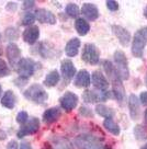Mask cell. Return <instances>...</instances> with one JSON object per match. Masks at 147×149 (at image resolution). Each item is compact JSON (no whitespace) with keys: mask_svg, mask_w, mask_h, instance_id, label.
<instances>
[{"mask_svg":"<svg viewBox=\"0 0 147 149\" xmlns=\"http://www.w3.org/2000/svg\"><path fill=\"white\" fill-rule=\"evenodd\" d=\"M34 5H35V2L34 1H30V0H27V1H24L23 2V9H31L32 7H34Z\"/></svg>","mask_w":147,"mask_h":149,"instance_id":"cell-37","label":"cell"},{"mask_svg":"<svg viewBox=\"0 0 147 149\" xmlns=\"http://www.w3.org/2000/svg\"><path fill=\"white\" fill-rule=\"evenodd\" d=\"M17 71L19 74V78L27 81L35 71V63L30 58H22L19 63Z\"/></svg>","mask_w":147,"mask_h":149,"instance_id":"cell-6","label":"cell"},{"mask_svg":"<svg viewBox=\"0 0 147 149\" xmlns=\"http://www.w3.org/2000/svg\"><path fill=\"white\" fill-rule=\"evenodd\" d=\"M112 31L114 33V35L116 36V38L120 41L121 45L126 46L129 45L130 40H131V34L127 30H125L124 28L120 26V25H113L112 26Z\"/></svg>","mask_w":147,"mask_h":149,"instance_id":"cell-15","label":"cell"},{"mask_svg":"<svg viewBox=\"0 0 147 149\" xmlns=\"http://www.w3.org/2000/svg\"><path fill=\"white\" fill-rule=\"evenodd\" d=\"M35 19L41 23L46 24H55L56 23V17L55 14L51 12L50 10H46L44 8H40L34 12Z\"/></svg>","mask_w":147,"mask_h":149,"instance_id":"cell-12","label":"cell"},{"mask_svg":"<svg viewBox=\"0 0 147 149\" xmlns=\"http://www.w3.org/2000/svg\"><path fill=\"white\" fill-rule=\"evenodd\" d=\"M7 149H18V143L15 140H11L7 146Z\"/></svg>","mask_w":147,"mask_h":149,"instance_id":"cell-39","label":"cell"},{"mask_svg":"<svg viewBox=\"0 0 147 149\" xmlns=\"http://www.w3.org/2000/svg\"><path fill=\"white\" fill-rule=\"evenodd\" d=\"M7 58H8L11 67L14 70H17L19 63L22 59L21 58V51H20V48L17 44L11 43L8 45V47H7Z\"/></svg>","mask_w":147,"mask_h":149,"instance_id":"cell-9","label":"cell"},{"mask_svg":"<svg viewBox=\"0 0 147 149\" xmlns=\"http://www.w3.org/2000/svg\"><path fill=\"white\" fill-rule=\"evenodd\" d=\"M91 84V77L87 70H80L74 81V84L78 88H88Z\"/></svg>","mask_w":147,"mask_h":149,"instance_id":"cell-16","label":"cell"},{"mask_svg":"<svg viewBox=\"0 0 147 149\" xmlns=\"http://www.w3.org/2000/svg\"><path fill=\"white\" fill-rule=\"evenodd\" d=\"M91 82L94 86V88L100 89V90H108V87H109V81L101 71H94L92 74Z\"/></svg>","mask_w":147,"mask_h":149,"instance_id":"cell-14","label":"cell"},{"mask_svg":"<svg viewBox=\"0 0 147 149\" xmlns=\"http://www.w3.org/2000/svg\"><path fill=\"white\" fill-rule=\"evenodd\" d=\"M74 143L78 149H106L101 140L90 134L78 135L75 138Z\"/></svg>","mask_w":147,"mask_h":149,"instance_id":"cell-2","label":"cell"},{"mask_svg":"<svg viewBox=\"0 0 147 149\" xmlns=\"http://www.w3.org/2000/svg\"><path fill=\"white\" fill-rule=\"evenodd\" d=\"M103 126L108 132H110L113 135H119L120 134V126L115 123L112 118H106L103 122Z\"/></svg>","mask_w":147,"mask_h":149,"instance_id":"cell-25","label":"cell"},{"mask_svg":"<svg viewBox=\"0 0 147 149\" xmlns=\"http://www.w3.org/2000/svg\"><path fill=\"white\" fill-rule=\"evenodd\" d=\"M60 116V111L58 107H51L46 110L43 114V121L46 124H53L55 123Z\"/></svg>","mask_w":147,"mask_h":149,"instance_id":"cell-21","label":"cell"},{"mask_svg":"<svg viewBox=\"0 0 147 149\" xmlns=\"http://www.w3.org/2000/svg\"><path fill=\"white\" fill-rule=\"evenodd\" d=\"M111 93L108 90H100V89H93V90H86L83 94V99L87 103H100L104 102L110 99Z\"/></svg>","mask_w":147,"mask_h":149,"instance_id":"cell-4","label":"cell"},{"mask_svg":"<svg viewBox=\"0 0 147 149\" xmlns=\"http://www.w3.org/2000/svg\"><path fill=\"white\" fill-rule=\"evenodd\" d=\"M142 149H147V143H146V144H145V145H144V146H143Z\"/></svg>","mask_w":147,"mask_h":149,"instance_id":"cell-46","label":"cell"},{"mask_svg":"<svg viewBox=\"0 0 147 149\" xmlns=\"http://www.w3.org/2000/svg\"><path fill=\"white\" fill-rule=\"evenodd\" d=\"M1 104L2 107L6 109H9L12 110L15 107V102H17V99H15V94H14L11 90H8L4 93V95L1 97Z\"/></svg>","mask_w":147,"mask_h":149,"instance_id":"cell-22","label":"cell"},{"mask_svg":"<svg viewBox=\"0 0 147 149\" xmlns=\"http://www.w3.org/2000/svg\"><path fill=\"white\" fill-rule=\"evenodd\" d=\"M6 9L10 11V12H14L15 10L18 9V3L17 2H8L6 6Z\"/></svg>","mask_w":147,"mask_h":149,"instance_id":"cell-36","label":"cell"},{"mask_svg":"<svg viewBox=\"0 0 147 149\" xmlns=\"http://www.w3.org/2000/svg\"><path fill=\"white\" fill-rule=\"evenodd\" d=\"M60 70H62V74L66 80L73 79V77L76 74V68L74 66L73 61L69 59H65L62 61L60 64Z\"/></svg>","mask_w":147,"mask_h":149,"instance_id":"cell-18","label":"cell"},{"mask_svg":"<svg viewBox=\"0 0 147 149\" xmlns=\"http://www.w3.org/2000/svg\"><path fill=\"white\" fill-rule=\"evenodd\" d=\"M20 149H32L31 145L27 143V141H22L21 145H20Z\"/></svg>","mask_w":147,"mask_h":149,"instance_id":"cell-40","label":"cell"},{"mask_svg":"<svg viewBox=\"0 0 147 149\" xmlns=\"http://www.w3.org/2000/svg\"><path fill=\"white\" fill-rule=\"evenodd\" d=\"M79 113H80V115H83V116H85V117H92V111L87 107H80Z\"/></svg>","mask_w":147,"mask_h":149,"instance_id":"cell-34","label":"cell"},{"mask_svg":"<svg viewBox=\"0 0 147 149\" xmlns=\"http://www.w3.org/2000/svg\"><path fill=\"white\" fill-rule=\"evenodd\" d=\"M7 138V134L5 133V130H0V140H4Z\"/></svg>","mask_w":147,"mask_h":149,"instance_id":"cell-42","label":"cell"},{"mask_svg":"<svg viewBox=\"0 0 147 149\" xmlns=\"http://www.w3.org/2000/svg\"><path fill=\"white\" fill-rule=\"evenodd\" d=\"M106 7H108V9L110 10V11H116V10L119 9V3L116 2V1H113V0H109V1H106Z\"/></svg>","mask_w":147,"mask_h":149,"instance_id":"cell-35","label":"cell"},{"mask_svg":"<svg viewBox=\"0 0 147 149\" xmlns=\"http://www.w3.org/2000/svg\"><path fill=\"white\" fill-rule=\"evenodd\" d=\"M40 130V121L36 117H32L28 121L25 122L21 128L18 130V137L19 138H23L28 135H32V134H35L37 130Z\"/></svg>","mask_w":147,"mask_h":149,"instance_id":"cell-8","label":"cell"},{"mask_svg":"<svg viewBox=\"0 0 147 149\" xmlns=\"http://www.w3.org/2000/svg\"><path fill=\"white\" fill-rule=\"evenodd\" d=\"M23 40L25 42L30 44V45H33L34 43L38 40V36H40V29L36 25H31L27 28L22 33Z\"/></svg>","mask_w":147,"mask_h":149,"instance_id":"cell-13","label":"cell"},{"mask_svg":"<svg viewBox=\"0 0 147 149\" xmlns=\"http://www.w3.org/2000/svg\"><path fill=\"white\" fill-rule=\"evenodd\" d=\"M139 101L143 105H147V91L146 92H142L139 95Z\"/></svg>","mask_w":147,"mask_h":149,"instance_id":"cell-38","label":"cell"},{"mask_svg":"<svg viewBox=\"0 0 147 149\" xmlns=\"http://www.w3.org/2000/svg\"><path fill=\"white\" fill-rule=\"evenodd\" d=\"M35 20H36V19H35L34 13H32V12H27V13L23 15L21 23H22V25L29 28V26L33 25V23H34V21H35Z\"/></svg>","mask_w":147,"mask_h":149,"instance_id":"cell-30","label":"cell"},{"mask_svg":"<svg viewBox=\"0 0 147 149\" xmlns=\"http://www.w3.org/2000/svg\"><path fill=\"white\" fill-rule=\"evenodd\" d=\"M80 40L77 38V37H74L70 41H68V43L66 44V47H65V53L66 55L69 56V57H74L78 54L79 48H80Z\"/></svg>","mask_w":147,"mask_h":149,"instance_id":"cell-20","label":"cell"},{"mask_svg":"<svg viewBox=\"0 0 147 149\" xmlns=\"http://www.w3.org/2000/svg\"><path fill=\"white\" fill-rule=\"evenodd\" d=\"M1 97H2V89H1V84H0V100H1Z\"/></svg>","mask_w":147,"mask_h":149,"instance_id":"cell-44","label":"cell"},{"mask_svg":"<svg viewBox=\"0 0 147 149\" xmlns=\"http://www.w3.org/2000/svg\"><path fill=\"white\" fill-rule=\"evenodd\" d=\"M81 58H83V61H86L89 65H97L99 63V58H100L99 49L93 44L88 43L83 46Z\"/></svg>","mask_w":147,"mask_h":149,"instance_id":"cell-7","label":"cell"},{"mask_svg":"<svg viewBox=\"0 0 147 149\" xmlns=\"http://www.w3.org/2000/svg\"><path fill=\"white\" fill-rule=\"evenodd\" d=\"M103 68L106 70V76L110 79L112 87H113L112 88L113 95H114L115 99L119 102H122L125 98V91H124L123 84H122V79H121V77H120V74L118 72L116 68H115V66L110 61H103Z\"/></svg>","mask_w":147,"mask_h":149,"instance_id":"cell-1","label":"cell"},{"mask_svg":"<svg viewBox=\"0 0 147 149\" xmlns=\"http://www.w3.org/2000/svg\"><path fill=\"white\" fill-rule=\"evenodd\" d=\"M65 10H66V13L68 14L69 17H71V18H77L79 15V12H80L79 7L76 3H68L66 6Z\"/></svg>","mask_w":147,"mask_h":149,"instance_id":"cell-29","label":"cell"},{"mask_svg":"<svg viewBox=\"0 0 147 149\" xmlns=\"http://www.w3.org/2000/svg\"><path fill=\"white\" fill-rule=\"evenodd\" d=\"M10 74V70L8 65L6 64V61L4 59L0 58V77H6Z\"/></svg>","mask_w":147,"mask_h":149,"instance_id":"cell-31","label":"cell"},{"mask_svg":"<svg viewBox=\"0 0 147 149\" xmlns=\"http://www.w3.org/2000/svg\"><path fill=\"white\" fill-rule=\"evenodd\" d=\"M58 81H60V74L57 70H53L45 77L44 86L52 88V87H55L56 84H58Z\"/></svg>","mask_w":147,"mask_h":149,"instance_id":"cell-23","label":"cell"},{"mask_svg":"<svg viewBox=\"0 0 147 149\" xmlns=\"http://www.w3.org/2000/svg\"><path fill=\"white\" fill-rule=\"evenodd\" d=\"M145 121H146V123H147V110L145 111Z\"/></svg>","mask_w":147,"mask_h":149,"instance_id":"cell-45","label":"cell"},{"mask_svg":"<svg viewBox=\"0 0 147 149\" xmlns=\"http://www.w3.org/2000/svg\"><path fill=\"white\" fill-rule=\"evenodd\" d=\"M24 97L32 102L36 103V104H43L47 101L48 95L44 89L42 88L40 84H34L30 86L25 91H24Z\"/></svg>","mask_w":147,"mask_h":149,"instance_id":"cell-3","label":"cell"},{"mask_svg":"<svg viewBox=\"0 0 147 149\" xmlns=\"http://www.w3.org/2000/svg\"><path fill=\"white\" fill-rule=\"evenodd\" d=\"M6 38L7 40H9V41H15V40H18L19 38V35H20V32H19L18 29L13 28V26H10L6 30Z\"/></svg>","mask_w":147,"mask_h":149,"instance_id":"cell-28","label":"cell"},{"mask_svg":"<svg viewBox=\"0 0 147 149\" xmlns=\"http://www.w3.org/2000/svg\"><path fill=\"white\" fill-rule=\"evenodd\" d=\"M114 61H115V68L118 70L121 79L122 80L129 79L130 72H129V66H127V58L124 55V53L122 51L115 52Z\"/></svg>","mask_w":147,"mask_h":149,"instance_id":"cell-5","label":"cell"},{"mask_svg":"<svg viewBox=\"0 0 147 149\" xmlns=\"http://www.w3.org/2000/svg\"><path fill=\"white\" fill-rule=\"evenodd\" d=\"M75 28H76V31L80 35H86L89 32V30H90V25L85 19L78 18L75 22Z\"/></svg>","mask_w":147,"mask_h":149,"instance_id":"cell-24","label":"cell"},{"mask_svg":"<svg viewBox=\"0 0 147 149\" xmlns=\"http://www.w3.org/2000/svg\"><path fill=\"white\" fill-rule=\"evenodd\" d=\"M0 38H1V33H0Z\"/></svg>","mask_w":147,"mask_h":149,"instance_id":"cell-48","label":"cell"},{"mask_svg":"<svg viewBox=\"0 0 147 149\" xmlns=\"http://www.w3.org/2000/svg\"><path fill=\"white\" fill-rule=\"evenodd\" d=\"M145 45H146V41L144 36L142 35V33L136 32L135 36L133 38V44H132V54L133 56L137 57V58H141L143 56V52H144V48H145Z\"/></svg>","mask_w":147,"mask_h":149,"instance_id":"cell-11","label":"cell"},{"mask_svg":"<svg viewBox=\"0 0 147 149\" xmlns=\"http://www.w3.org/2000/svg\"><path fill=\"white\" fill-rule=\"evenodd\" d=\"M77 103H78V97L73 92H66L60 99V107L67 112L73 111L77 105Z\"/></svg>","mask_w":147,"mask_h":149,"instance_id":"cell-10","label":"cell"},{"mask_svg":"<svg viewBox=\"0 0 147 149\" xmlns=\"http://www.w3.org/2000/svg\"><path fill=\"white\" fill-rule=\"evenodd\" d=\"M96 112L100 116H103L106 118H112L114 115V111L111 107H108L103 104H98L96 107Z\"/></svg>","mask_w":147,"mask_h":149,"instance_id":"cell-26","label":"cell"},{"mask_svg":"<svg viewBox=\"0 0 147 149\" xmlns=\"http://www.w3.org/2000/svg\"><path fill=\"white\" fill-rule=\"evenodd\" d=\"M146 87H147V76H146Z\"/></svg>","mask_w":147,"mask_h":149,"instance_id":"cell-47","label":"cell"},{"mask_svg":"<svg viewBox=\"0 0 147 149\" xmlns=\"http://www.w3.org/2000/svg\"><path fill=\"white\" fill-rule=\"evenodd\" d=\"M129 107L131 117L133 120H137L141 113V107H139V100L135 94H131L129 98Z\"/></svg>","mask_w":147,"mask_h":149,"instance_id":"cell-19","label":"cell"},{"mask_svg":"<svg viewBox=\"0 0 147 149\" xmlns=\"http://www.w3.org/2000/svg\"><path fill=\"white\" fill-rule=\"evenodd\" d=\"M29 120V115L28 113L25 111H21L18 113V115H17V122H18L19 124H21V125H23L25 122Z\"/></svg>","mask_w":147,"mask_h":149,"instance_id":"cell-32","label":"cell"},{"mask_svg":"<svg viewBox=\"0 0 147 149\" xmlns=\"http://www.w3.org/2000/svg\"><path fill=\"white\" fill-rule=\"evenodd\" d=\"M139 32L142 33V35L144 36V38H145V41L147 42V26H146V28L142 29V30H139Z\"/></svg>","mask_w":147,"mask_h":149,"instance_id":"cell-41","label":"cell"},{"mask_svg":"<svg viewBox=\"0 0 147 149\" xmlns=\"http://www.w3.org/2000/svg\"><path fill=\"white\" fill-rule=\"evenodd\" d=\"M81 13L86 19L90 21H96L99 18V11L96 5L93 3H83L81 8Z\"/></svg>","mask_w":147,"mask_h":149,"instance_id":"cell-17","label":"cell"},{"mask_svg":"<svg viewBox=\"0 0 147 149\" xmlns=\"http://www.w3.org/2000/svg\"><path fill=\"white\" fill-rule=\"evenodd\" d=\"M144 15H145V18H147V6L145 8V11H144Z\"/></svg>","mask_w":147,"mask_h":149,"instance_id":"cell-43","label":"cell"},{"mask_svg":"<svg viewBox=\"0 0 147 149\" xmlns=\"http://www.w3.org/2000/svg\"><path fill=\"white\" fill-rule=\"evenodd\" d=\"M53 149H70V146H69L66 140L62 139L55 141V146L53 147Z\"/></svg>","mask_w":147,"mask_h":149,"instance_id":"cell-33","label":"cell"},{"mask_svg":"<svg viewBox=\"0 0 147 149\" xmlns=\"http://www.w3.org/2000/svg\"><path fill=\"white\" fill-rule=\"evenodd\" d=\"M134 135L137 140L147 139V128L143 125H136L134 127Z\"/></svg>","mask_w":147,"mask_h":149,"instance_id":"cell-27","label":"cell"}]
</instances>
